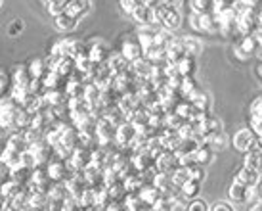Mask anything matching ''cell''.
<instances>
[{
  "mask_svg": "<svg viewBox=\"0 0 262 211\" xmlns=\"http://www.w3.org/2000/svg\"><path fill=\"white\" fill-rule=\"evenodd\" d=\"M90 163V148H84L80 144H75L71 150V156L67 158V167L69 171H84Z\"/></svg>",
  "mask_w": 262,
  "mask_h": 211,
  "instance_id": "1",
  "label": "cell"
},
{
  "mask_svg": "<svg viewBox=\"0 0 262 211\" xmlns=\"http://www.w3.org/2000/svg\"><path fill=\"white\" fill-rule=\"evenodd\" d=\"M256 144H258V139H256V135L253 132V129H241L233 137V146L243 154L256 148Z\"/></svg>",
  "mask_w": 262,
  "mask_h": 211,
  "instance_id": "2",
  "label": "cell"
},
{
  "mask_svg": "<svg viewBox=\"0 0 262 211\" xmlns=\"http://www.w3.org/2000/svg\"><path fill=\"white\" fill-rule=\"evenodd\" d=\"M27 152L35 158V161H37V167H38V165H46V163L50 161V158L54 156V148H52V146H48L46 142H42V140H37V142L29 144Z\"/></svg>",
  "mask_w": 262,
  "mask_h": 211,
  "instance_id": "3",
  "label": "cell"
},
{
  "mask_svg": "<svg viewBox=\"0 0 262 211\" xmlns=\"http://www.w3.org/2000/svg\"><path fill=\"white\" fill-rule=\"evenodd\" d=\"M46 167V173H48V177H50L54 182H59L63 181L71 171H69V167H67V161L66 160H59V158H50V161L44 165Z\"/></svg>",
  "mask_w": 262,
  "mask_h": 211,
  "instance_id": "4",
  "label": "cell"
},
{
  "mask_svg": "<svg viewBox=\"0 0 262 211\" xmlns=\"http://www.w3.org/2000/svg\"><path fill=\"white\" fill-rule=\"evenodd\" d=\"M176 167H178V163H176L174 152L163 150V152L155 158V169H157V171H163V173H172Z\"/></svg>",
  "mask_w": 262,
  "mask_h": 211,
  "instance_id": "5",
  "label": "cell"
},
{
  "mask_svg": "<svg viewBox=\"0 0 262 211\" xmlns=\"http://www.w3.org/2000/svg\"><path fill=\"white\" fill-rule=\"evenodd\" d=\"M121 56H123L126 62H134L144 56L142 52V46L138 44V41H132V39H124L123 44H121Z\"/></svg>",
  "mask_w": 262,
  "mask_h": 211,
  "instance_id": "6",
  "label": "cell"
},
{
  "mask_svg": "<svg viewBox=\"0 0 262 211\" xmlns=\"http://www.w3.org/2000/svg\"><path fill=\"white\" fill-rule=\"evenodd\" d=\"M86 54H88V58L92 60L94 66H102V64H105L107 58H110V48L103 43H94L86 50Z\"/></svg>",
  "mask_w": 262,
  "mask_h": 211,
  "instance_id": "7",
  "label": "cell"
},
{
  "mask_svg": "<svg viewBox=\"0 0 262 211\" xmlns=\"http://www.w3.org/2000/svg\"><path fill=\"white\" fill-rule=\"evenodd\" d=\"M40 98H42L44 106H61L67 102L66 90H61V88H46L40 94Z\"/></svg>",
  "mask_w": 262,
  "mask_h": 211,
  "instance_id": "8",
  "label": "cell"
},
{
  "mask_svg": "<svg viewBox=\"0 0 262 211\" xmlns=\"http://www.w3.org/2000/svg\"><path fill=\"white\" fill-rule=\"evenodd\" d=\"M245 167L253 169L255 173L260 175L262 173V148H253V150H249L245 152Z\"/></svg>",
  "mask_w": 262,
  "mask_h": 211,
  "instance_id": "9",
  "label": "cell"
},
{
  "mask_svg": "<svg viewBox=\"0 0 262 211\" xmlns=\"http://www.w3.org/2000/svg\"><path fill=\"white\" fill-rule=\"evenodd\" d=\"M138 196H140V200H142V204L153 205V202L161 196V190L157 188L153 182H146V184L138 190Z\"/></svg>",
  "mask_w": 262,
  "mask_h": 211,
  "instance_id": "10",
  "label": "cell"
},
{
  "mask_svg": "<svg viewBox=\"0 0 262 211\" xmlns=\"http://www.w3.org/2000/svg\"><path fill=\"white\" fill-rule=\"evenodd\" d=\"M40 81H42V85H44V90H46V88H61V83L66 81V77L59 75L56 69H46L44 75L40 77Z\"/></svg>",
  "mask_w": 262,
  "mask_h": 211,
  "instance_id": "11",
  "label": "cell"
},
{
  "mask_svg": "<svg viewBox=\"0 0 262 211\" xmlns=\"http://www.w3.org/2000/svg\"><path fill=\"white\" fill-rule=\"evenodd\" d=\"M130 69H132V73H134L136 77H144V79H149V75H151V62L142 56V58L130 62Z\"/></svg>",
  "mask_w": 262,
  "mask_h": 211,
  "instance_id": "12",
  "label": "cell"
},
{
  "mask_svg": "<svg viewBox=\"0 0 262 211\" xmlns=\"http://www.w3.org/2000/svg\"><path fill=\"white\" fill-rule=\"evenodd\" d=\"M228 196H230L232 202L243 204V202H245V198H247V186H245L243 182L233 179V182L230 184V188H228Z\"/></svg>",
  "mask_w": 262,
  "mask_h": 211,
  "instance_id": "13",
  "label": "cell"
},
{
  "mask_svg": "<svg viewBox=\"0 0 262 211\" xmlns=\"http://www.w3.org/2000/svg\"><path fill=\"white\" fill-rule=\"evenodd\" d=\"M165 48H167V62L168 64H178V62L186 56V52H184V48H182V43H180V41H176V39L170 44H167Z\"/></svg>",
  "mask_w": 262,
  "mask_h": 211,
  "instance_id": "14",
  "label": "cell"
},
{
  "mask_svg": "<svg viewBox=\"0 0 262 211\" xmlns=\"http://www.w3.org/2000/svg\"><path fill=\"white\" fill-rule=\"evenodd\" d=\"M66 12L75 20H80L88 12V2L86 0H69L66 6Z\"/></svg>",
  "mask_w": 262,
  "mask_h": 211,
  "instance_id": "15",
  "label": "cell"
},
{
  "mask_svg": "<svg viewBox=\"0 0 262 211\" xmlns=\"http://www.w3.org/2000/svg\"><path fill=\"white\" fill-rule=\"evenodd\" d=\"M56 71L63 77H71L75 73V58L71 56H61V58H56Z\"/></svg>",
  "mask_w": 262,
  "mask_h": 211,
  "instance_id": "16",
  "label": "cell"
},
{
  "mask_svg": "<svg viewBox=\"0 0 262 211\" xmlns=\"http://www.w3.org/2000/svg\"><path fill=\"white\" fill-rule=\"evenodd\" d=\"M132 15H134V20L140 23V25H153L155 23V17H153V8H147L144 6V4H140L134 12H132Z\"/></svg>",
  "mask_w": 262,
  "mask_h": 211,
  "instance_id": "17",
  "label": "cell"
},
{
  "mask_svg": "<svg viewBox=\"0 0 262 211\" xmlns=\"http://www.w3.org/2000/svg\"><path fill=\"white\" fill-rule=\"evenodd\" d=\"M105 66L110 67L111 71H113V75H115V73H121V71H124V69H128V67H130V62H126L121 54H110Z\"/></svg>",
  "mask_w": 262,
  "mask_h": 211,
  "instance_id": "18",
  "label": "cell"
},
{
  "mask_svg": "<svg viewBox=\"0 0 262 211\" xmlns=\"http://www.w3.org/2000/svg\"><path fill=\"white\" fill-rule=\"evenodd\" d=\"M193 160H195V163H199V165H207V163H211L212 160V148L207 142L201 146H197V150L193 152Z\"/></svg>",
  "mask_w": 262,
  "mask_h": 211,
  "instance_id": "19",
  "label": "cell"
},
{
  "mask_svg": "<svg viewBox=\"0 0 262 211\" xmlns=\"http://www.w3.org/2000/svg\"><path fill=\"white\" fill-rule=\"evenodd\" d=\"M77 22H79V20L71 17V15L67 14V12H61V14L54 15V23H56V27H58V29H61V31L73 29L75 25H77Z\"/></svg>",
  "mask_w": 262,
  "mask_h": 211,
  "instance_id": "20",
  "label": "cell"
},
{
  "mask_svg": "<svg viewBox=\"0 0 262 211\" xmlns=\"http://www.w3.org/2000/svg\"><path fill=\"white\" fill-rule=\"evenodd\" d=\"M235 181L243 182L245 186H253V184H258V173H255L253 169H249L243 165V169L235 175Z\"/></svg>",
  "mask_w": 262,
  "mask_h": 211,
  "instance_id": "21",
  "label": "cell"
},
{
  "mask_svg": "<svg viewBox=\"0 0 262 211\" xmlns=\"http://www.w3.org/2000/svg\"><path fill=\"white\" fill-rule=\"evenodd\" d=\"M94 69V64H92V60L88 58L86 52H82L79 54L77 58H75V71H79L80 75H84V73H90Z\"/></svg>",
  "mask_w": 262,
  "mask_h": 211,
  "instance_id": "22",
  "label": "cell"
},
{
  "mask_svg": "<svg viewBox=\"0 0 262 211\" xmlns=\"http://www.w3.org/2000/svg\"><path fill=\"white\" fill-rule=\"evenodd\" d=\"M14 87H29V81H31V75H29V69L25 66H17L14 69Z\"/></svg>",
  "mask_w": 262,
  "mask_h": 211,
  "instance_id": "23",
  "label": "cell"
},
{
  "mask_svg": "<svg viewBox=\"0 0 262 211\" xmlns=\"http://www.w3.org/2000/svg\"><path fill=\"white\" fill-rule=\"evenodd\" d=\"M176 69L182 77H189L191 73L195 71V58L193 56H184L178 64H176Z\"/></svg>",
  "mask_w": 262,
  "mask_h": 211,
  "instance_id": "24",
  "label": "cell"
},
{
  "mask_svg": "<svg viewBox=\"0 0 262 211\" xmlns=\"http://www.w3.org/2000/svg\"><path fill=\"white\" fill-rule=\"evenodd\" d=\"M180 43H182V48H184V52H186V56H193V58H195L197 54L201 52V43H199L197 39H193V36H186Z\"/></svg>",
  "mask_w": 262,
  "mask_h": 211,
  "instance_id": "25",
  "label": "cell"
},
{
  "mask_svg": "<svg viewBox=\"0 0 262 211\" xmlns=\"http://www.w3.org/2000/svg\"><path fill=\"white\" fill-rule=\"evenodd\" d=\"M31 94H33V92L29 90V87H14V88H12V94H10V98H12V100H14V102L21 108L23 104L29 100Z\"/></svg>",
  "mask_w": 262,
  "mask_h": 211,
  "instance_id": "26",
  "label": "cell"
},
{
  "mask_svg": "<svg viewBox=\"0 0 262 211\" xmlns=\"http://www.w3.org/2000/svg\"><path fill=\"white\" fill-rule=\"evenodd\" d=\"M182 196L184 198H195L199 194V190H201V181H195V179H188V181L184 182L182 186Z\"/></svg>",
  "mask_w": 262,
  "mask_h": 211,
  "instance_id": "27",
  "label": "cell"
},
{
  "mask_svg": "<svg viewBox=\"0 0 262 211\" xmlns=\"http://www.w3.org/2000/svg\"><path fill=\"white\" fill-rule=\"evenodd\" d=\"M151 182L161 190V192H167V190L172 186V179H170V173H163V171H157Z\"/></svg>",
  "mask_w": 262,
  "mask_h": 211,
  "instance_id": "28",
  "label": "cell"
},
{
  "mask_svg": "<svg viewBox=\"0 0 262 211\" xmlns=\"http://www.w3.org/2000/svg\"><path fill=\"white\" fill-rule=\"evenodd\" d=\"M205 140H207V144L211 146V148H216V150H220V148H224V146L228 144V137H226L222 131H216V132L207 135V137H205Z\"/></svg>",
  "mask_w": 262,
  "mask_h": 211,
  "instance_id": "29",
  "label": "cell"
},
{
  "mask_svg": "<svg viewBox=\"0 0 262 211\" xmlns=\"http://www.w3.org/2000/svg\"><path fill=\"white\" fill-rule=\"evenodd\" d=\"M29 75L31 79H40L44 75V71H46V66H44V60L42 58H35L33 62L29 64Z\"/></svg>",
  "mask_w": 262,
  "mask_h": 211,
  "instance_id": "30",
  "label": "cell"
},
{
  "mask_svg": "<svg viewBox=\"0 0 262 211\" xmlns=\"http://www.w3.org/2000/svg\"><path fill=\"white\" fill-rule=\"evenodd\" d=\"M140 205H142V200H140L138 192H126V194H124V198H123L124 209L134 211V209H138Z\"/></svg>",
  "mask_w": 262,
  "mask_h": 211,
  "instance_id": "31",
  "label": "cell"
},
{
  "mask_svg": "<svg viewBox=\"0 0 262 211\" xmlns=\"http://www.w3.org/2000/svg\"><path fill=\"white\" fill-rule=\"evenodd\" d=\"M153 41L157 46H167L174 41V36L170 35V31L168 29H161V31H155V35H153Z\"/></svg>",
  "mask_w": 262,
  "mask_h": 211,
  "instance_id": "32",
  "label": "cell"
},
{
  "mask_svg": "<svg viewBox=\"0 0 262 211\" xmlns=\"http://www.w3.org/2000/svg\"><path fill=\"white\" fill-rule=\"evenodd\" d=\"M170 179H172V184H176V186H182L184 182H186L189 179L188 169H186V167H180V165H178V167H176L174 171L170 173Z\"/></svg>",
  "mask_w": 262,
  "mask_h": 211,
  "instance_id": "33",
  "label": "cell"
},
{
  "mask_svg": "<svg viewBox=\"0 0 262 211\" xmlns=\"http://www.w3.org/2000/svg\"><path fill=\"white\" fill-rule=\"evenodd\" d=\"M191 8H193L195 14L212 12V0H191Z\"/></svg>",
  "mask_w": 262,
  "mask_h": 211,
  "instance_id": "34",
  "label": "cell"
},
{
  "mask_svg": "<svg viewBox=\"0 0 262 211\" xmlns=\"http://www.w3.org/2000/svg\"><path fill=\"white\" fill-rule=\"evenodd\" d=\"M191 104H193V108H195V109H201V111H209V108H211V98L205 94V92H201V94L197 96V98Z\"/></svg>",
  "mask_w": 262,
  "mask_h": 211,
  "instance_id": "35",
  "label": "cell"
},
{
  "mask_svg": "<svg viewBox=\"0 0 262 211\" xmlns=\"http://www.w3.org/2000/svg\"><path fill=\"white\" fill-rule=\"evenodd\" d=\"M82 52H86L84 44L80 43V41L69 39V52H67V56H71V58H77V56H79V54H82Z\"/></svg>",
  "mask_w": 262,
  "mask_h": 211,
  "instance_id": "36",
  "label": "cell"
},
{
  "mask_svg": "<svg viewBox=\"0 0 262 211\" xmlns=\"http://www.w3.org/2000/svg\"><path fill=\"white\" fill-rule=\"evenodd\" d=\"M188 169V175L189 179H195V181H203L205 179V171H203V165H199V163H191Z\"/></svg>",
  "mask_w": 262,
  "mask_h": 211,
  "instance_id": "37",
  "label": "cell"
},
{
  "mask_svg": "<svg viewBox=\"0 0 262 211\" xmlns=\"http://www.w3.org/2000/svg\"><path fill=\"white\" fill-rule=\"evenodd\" d=\"M119 4H121V10H123V12L132 14V12L142 4V0H119Z\"/></svg>",
  "mask_w": 262,
  "mask_h": 211,
  "instance_id": "38",
  "label": "cell"
},
{
  "mask_svg": "<svg viewBox=\"0 0 262 211\" xmlns=\"http://www.w3.org/2000/svg\"><path fill=\"white\" fill-rule=\"evenodd\" d=\"M188 209L189 211H207L209 209V205L205 204L203 200H193V202L188 205Z\"/></svg>",
  "mask_w": 262,
  "mask_h": 211,
  "instance_id": "39",
  "label": "cell"
},
{
  "mask_svg": "<svg viewBox=\"0 0 262 211\" xmlns=\"http://www.w3.org/2000/svg\"><path fill=\"white\" fill-rule=\"evenodd\" d=\"M8 87H10V79H8V75L4 71H0V96L6 94Z\"/></svg>",
  "mask_w": 262,
  "mask_h": 211,
  "instance_id": "40",
  "label": "cell"
},
{
  "mask_svg": "<svg viewBox=\"0 0 262 211\" xmlns=\"http://www.w3.org/2000/svg\"><path fill=\"white\" fill-rule=\"evenodd\" d=\"M251 116H262V96H258L255 102L251 104Z\"/></svg>",
  "mask_w": 262,
  "mask_h": 211,
  "instance_id": "41",
  "label": "cell"
},
{
  "mask_svg": "<svg viewBox=\"0 0 262 211\" xmlns=\"http://www.w3.org/2000/svg\"><path fill=\"white\" fill-rule=\"evenodd\" d=\"M233 54H235V58L241 60V62H245V60H249V54H247L245 50H243V48H241L239 44H237V46L233 48Z\"/></svg>",
  "mask_w": 262,
  "mask_h": 211,
  "instance_id": "42",
  "label": "cell"
},
{
  "mask_svg": "<svg viewBox=\"0 0 262 211\" xmlns=\"http://www.w3.org/2000/svg\"><path fill=\"white\" fill-rule=\"evenodd\" d=\"M21 29H23L21 22H15V23H12V25H10V35H12V36H15V35H17V33H21Z\"/></svg>",
  "mask_w": 262,
  "mask_h": 211,
  "instance_id": "43",
  "label": "cell"
},
{
  "mask_svg": "<svg viewBox=\"0 0 262 211\" xmlns=\"http://www.w3.org/2000/svg\"><path fill=\"white\" fill-rule=\"evenodd\" d=\"M211 209H224V211H232V209H233V205L226 204V202H219V204H214V205H212Z\"/></svg>",
  "mask_w": 262,
  "mask_h": 211,
  "instance_id": "44",
  "label": "cell"
},
{
  "mask_svg": "<svg viewBox=\"0 0 262 211\" xmlns=\"http://www.w3.org/2000/svg\"><path fill=\"white\" fill-rule=\"evenodd\" d=\"M142 4L147 8H155V6H159L161 4V0H142Z\"/></svg>",
  "mask_w": 262,
  "mask_h": 211,
  "instance_id": "45",
  "label": "cell"
},
{
  "mask_svg": "<svg viewBox=\"0 0 262 211\" xmlns=\"http://www.w3.org/2000/svg\"><path fill=\"white\" fill-rule=\"evenodd\" d=\"M191 27H193V29L199 31V17H197L195 12H193V15H191Z\"/></svg>",
  "mask_w": 262,
  "mask_h": 211,
  "instance_id": "46",
  "label": "cell"
},
{
  "mask_svg": "<svg viewBox=\"0 0 262 211\" xmlns=\"http://www.w3.org/2000/svg\"><path fill=\"white\" fill-rule=\"evenodd\" d=\"M4 202H6V198H4V196H2V194H0V209L4 207Z\"/></svg>",
  "mask_w": 262,
  "mask_h": 211,
  "instance_id": "47",
  "label": "cell"
},
{
  "mask_svg": "<svg viewBox=\"0 0 262 211\" xmlns=\"http://www.w3.org/2000/svg\"><path fill=\"white\" fill-rule=\"evenodd\" d=\"M258 190H260V200H262V184L258 186Z\"/></svg>",
  "mask_w": 262,
  "mask_h": 211,
  "instance_id": "48",
  "label": "cell"
},
{
  "mask_svg": "<svg viewBox=\"0 0 262 211\" xmlns=\"http://www.w3.org/2000/svg\"><path fill=\"white\" fill-rule=\"evenodd\" d=\"M0 4H2V0H0Z\"/></svg>",
  "mask_w": 262,
  "mask_h": 211,
  "instance_id": "49",
  "label": "cell"
}]
</instances>
